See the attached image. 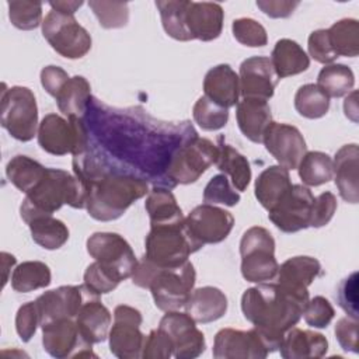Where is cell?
I'll use <instances>...</instances> for the list:
<instances>
[{
    "label": "cell",
    "mask_w": 359,
    "mask_h": 359,
    "mask_svg": "<svg viewBox=\"0 0 359 359\" xmlns=\"http://www.w3.org/2000/svg\"><path fill=\"white\" fill-rule=\"evenodd\" d=\"M90 143L154 187L172 189L167 167L175 151L198 136L189 121L163 122L142 108H111L91 98L83 116Z\"/></svg>",
    "instance_id": "6da1fadb"
},
{
    "label": "cell",
    "mask_w": 359,
    "mask_h": 359,
    "mask_svg": "<svg viewBox=\"0 0 359 359\" xmlns=\"http://www.w3.org/2000/svg\"><path fill=\"white\" fill-rule=\"evenodd\" d=\"M73 171L86 187V209L98 222L119 219L135 201L149 194L144 178L112 161L90 139L87 149L73 156Z\"/></svg>",
    "instance_id": "7a4b0ae2"
},
{
    "label": "cell",
    "mask_w": 359,
    "mask_h": 359,
    "mask_svg": "<svg viewBox=\"0 0 359 359\" xmlns=\"http://www.w3.org/2000/svg\"><path fill=\"white\" fill-rule=\"evenodd\" d=\"M304 306L278 283H258L241 296V311L258 331L269 353L279 349L286 331L300 321Z\"/></svg>",
    "instance_id": "3957f363"
},
{
    "label": "cell",
    "mask_w": 359,
    "mask_h": 359,
    "mask_svg": "<svg viewBox=\"0 0 359 359\" xmlns=\"http://www.w3.org/2000/svg\"><path fill=\"white\" fill-rule=\"evenodd\" d=\"M87 191L84 184L70 172L48 168L41 182L28 194L20 206L21 219L28 223L39 215H53L63 205L84 209Z\"/></svg>",
    "instance_id": "277c9868"
},
{
    "label": "cell",
    "mask_w": 359,
    "mask_h": 359,
    "mask_svg": "<svg viewBox=\"0 0 359 359\" xmlns=\"http://www.w3.org/2000/svg\"><path fill=\"white\" fill-rule=\"evenodd\" d=\"M203 245L194 238L185 220L177 224L150 226L144 240V257L160 268L182 265Z\"/></svg>",
    "instance_id": "5b68a950"
},
{
    "label": "cell",
    "mask_w": 359,
    "mask_h": 359,
    "mask_svg": "<svg viewBox=\"0 0 359 359\" xmlns=\"http://www.w3.org/2000/svg\"><path fill=\"white\" fill-rule=\"evenodd\" d=\"M241 275L247 282L264 283L278 275L275 240L269 230L261 226L247 229L240 241Z\"/></svg>",
    "instance_id": "8992f818"
},
{
    "label": "cell",
    "mask_w": 359,
    "mask_h": 359,
    "mask_svg": "<svg viewBox=\"0 0 359 359\" xmlns=\"http://www.w3.org/2000/svg\"><path fill=\"white\" fill-rule=\"evenodd\" d=\"M0 123L17 140L29 142L38 133V107L28 87L3 84L0 98Z\"/></svg>",
    "instance_id": "52a82bcc"
},
{
    "label": "cell",
    "mask_w": 359,
    "mask_h": 359,
    "mask_svg": "<svg viewBox=\"0 0 359 359\" xmlns=\"http://www.w3.org/2000/svg\"><path fill=\"white\" fill-rule=\"evenodd\" d=\"M38 144L42 150L53 156L67 153L76 156L88 146V133L83 118H62L57 114H48L38 126Z\"/></svg>",
    "instance_id": "ba28073f"
},
{
    "label": "cell",
    "mask_w": 359,
    "mask_h": 359,
    "mask_svg": "<svg viewBox=\"0 0 359 359\" xmlns=\"http://www.w3.org/2000/svg\"><path fill=\"white\" fill-rule=\"evenodd\" d=\"M87 252L116 282L132 278L137 259L130 244L118 233L98 231L87 238Z\"/></svg>",
    "instance_id": "9c48e42d"
},
{
    "label": "cell",
    "mask_w": 359,
    "mask_h": 359,
    "mask_svg": "<svg viewBox=\"0 0 359 359\" xmlns=\"http://www.w3.org/2000/svg\"><path fill=\"white\" fill-rule=\"evenodd\" d=\"M196 280V272L192 262L172 268H157L149 287L154 304L161 311H174L185 306Z\"/></svg>",
    "instance_id": "30bf717a"
},
{
    "label": "cell",
    "mask_w": 359,
    "mask_h": 359,
    "mask_svg": "<svg viewBox=\"0 0 359 359\" xmlns=\"http://www.w3.org/2000/svg\"><path fill=\"white\" fill-rule=\"evenodd\" d=\"M42 35L56 53L67 59H80L91 49V36L74 15L50 10L42 21Z\"/></svg>",
    "instance_id": "8fae6325"
},
{
    "label": "cell",
    "mask_w": 359,
    "mask_h": 359,
    "mask_svg": "<svg viewBox=\"0 0 359 359\" xmlns=\"http://www.w3.org/2000/svg\"><path fill=\"white\" fill-rule=\"evenodd\" d=\"M217 146L209 139L195 136L181 146L167 167V180L171 187L178 184H192L216 163Z\"/></svg>",
    "instance_id": "7c38bea8"
},
{
    "label": "cell",
    "mask_w": 359,
    "mask_h": 359,
    "mask_svg": "<svg viewBox=\"0 0 359 359\" xmlns=\"http://www.w3.org/2000/svg\"><path fill=\"white\" fill-rule=\"evenodd\" d=\"M142 313L130 306L119 304L114 310V324L109 330V351L119 359L142 358L144 334L140 331Z\"/></svg>",
    "instance_id": "4fadbf2b"
},
{
    "label": "cell",
    "mask_w": 359,
    "mask_h": 359,
    "mask_svg": "<svg viewBox=\"0 0 359 359\" xmlns=\"http://www.w3.org/2000/svg\"><path fill=\"white\" fill-rule=\"evenodd\" d=\"M41 328L43 349L52 358H97L91 348L93 344L81 335L76 318L56 320Z\"/></svg>",
    "instance_id": "5bb4252c"
},
{
    "label": "cell",
    "mask_w": 359,
    "mask_h": 359,
    "mask_svg": "<svg viewBox=\"0 0 359 359\" xmlns=\"http://www.w3.org/2000/svg\"><path fill=\"white\" fill-rule=\"evenodd\" d=\"M314 196L310 188L292 184L282 201L269 210V220L283 233H296L310 227Z\"/></svg>",
    "instance_id": "9a60e30c"
},
{
    "label": "cell",
    "mask_w": 359,
    "mask_h": 359,
    "mask_svg": "<svg viewBox=\"0 0 359 359\" xmlns=\"http://www.w3.org/2000/svg\"><path fill=\"white\" fill-rule=\"evenodd\" d=\"M158 328L170 337L172 355L177 359H194L205 352V335L196 328V321L189 314L178 310L165 311Z\"/></svg>",
    "instance_id": "2e32d148"
},
{
    "label": "cell",
    "mask_w": 359,
    "mask_h": 359,
    "mask_svg": "<svg viewBox=\"0 0 359 359\" xmlns=\"http://www.w3.org/2000/svg\"><path fill=\"white\" fill-rule=\"evenodd\" d=\"M97 296L83 285H65L48 290L35 300L39 311V325L43 327L62 318H76L83 303Z\"/></svg>",
    "instance_id": "e0dca14e"
},
{
    "label": "cell",
    "mask_w": 359,
    "mask_h": 359,
    "mask_svg": "<svg viewBox=\"0 0 359 359\" xmlns=\"http://www.w3.org/2000/svg\"><path fill=\"white\" fill-rule=\"evenodd\" d=\"M185 224L202 245L217 244L226 240L233 230L234 217L219 206L202 203L189 212L185 217Z\"/></svg>",
    "instance_id": "ac0fdd59"
},
{
    "label": "cell",
    "mask_w": 359,
    "mask_h": 359,
    "mask_svg": "<svg viewBox=\"0 0 359 359\" xmlns=\"http://www.w3.org/2000/svg\"><path fill=\"white\" fill-rule=\"evenodd\" d=\"M262 143L279 165L286 170H297L307 153V146L300 130L287 123L273 122L268 126Z\"/></svg>",
    "instance_id": "d6986e66"
},
{
    "label": "cell",
    "mask_w": 359,
    "mask_h": 359,
    "mask_svg": "<svg viewBox=\"0 0 359 359\" xmlns=\"http://www.w3.org/2000/svg\"><path fill=\"white\" fill-rule=\"evenodd\" d=\"M268 353L264 339L254 327L248 331L222 328L215 335V359H265Z\"/></svg>",
    "instance_id": "ffe728a7"
},
{
    "label": "cell",
    "mask_w": 359,
    "mask_h": 359,
    "mask_svg": "<svg viewBox=\"0 0 359 359\" xmlns=\"http://www.w3.org/2000/svg\"><path fill=\"white\" fill-rule=\"evenodd\" d=\"M240 94L243 98L268 101L273 97L278 77L271 59L266 56H251L240 65Z\"/></svg>",
    "instance_id": "44dd1931"
},
{
    "label": "cell",
    "mask_w": 359,
    "mask_h": 359,
    "mask_svg": "<svg viewBox=\"0 0 359 359\" xmlns=\"http://www.w3.org/2000/svg\"><path fill=\"white\" fill-rule=\"evenodd\" d=\"M321 275V264L314 257L299 255L286 259L278 269V285L302 303L309 302L307 287Z\"/></svg>",
    "instance_id": "7402d4cb"
},
{
    "label": "cell",
    "mask_w": 359,
    "mask_h": 359,
    "mask_svg": "<svg viewBox=\"0 0 359 359\" xmlns=\"http://www.w3.org/2000/svg\"><path fill=\"white\" fill-rule=\"evenodd\" d=\"M223 18L224 11L219 3L189 1L185 14V25L192 39L209 42L220 36Z\"/></svg>",
    "instance_id": "603a6c76"
},
{
    "label": "cell",
    "mask_w": 359,
    "mask_h": 359,
    "mask_svg": "<svg viewBox=\"0 0 359 359\" xmlns=\"http://www.w3.org/2000/svg\"><path fill=\"white\" fill-rule=\"evenodd\" d=\"M205 95L213 102L231 108L237 105L240 97V80L238 74L230 67V65H217L208 70L203 79Z\"/></svg>",
    "instance_id": "cb8c5ba5"
},
{
    "label": "cell",
    "mask_w": 359,
    "mask_h": 359,
    "mask_svg": "<svg viewBox=\"0 0 359 359\" xmlns=\"http://www.w3.org/2000/svg\"><path fill=\"white\" fill-rule=\"evenodd\" d=\"M358 160L359 147L356 143L344 144L337 153L334 161V178L339 195L349 203H358L359 201V184H358Z\"/></svg>",
    "instance_id": "d4e9b609"
},
{
    "label": "cell",
    "mask_w": 359,
    "mask_h": 359,
    "mask_svg": "<svg viewBox=\"0 0 359 359\" xmlns=\"http://www.w3.org/2000/svg\"><path fill=\"white\" fill-rule=\"evenodd\" d=\"M283 359H317L327 353V338L316 331L292 327L283 335L279 346Z\"/></svg>",
    "instance_id": "484cf974"
},
{
    "label": "cell",
    "mask_w": 359,
    "mask_h": 359,
    "mask_svg": "<svg viewBox=\"0 0 359 359\" xmlns=\"http://www.w3.org/2000/svg\"><path fill=\"white\" fill-rule=\"evenodd\" d=\"M236 118L241 133L252 143H262L264 135L272 123L269 104L257 98H243L238 101Z\"/></svg>",
    "instance_id": "4316f807"
},
{
    "label": "cell",
    "mask_w": 359,
    "mask_h": 359,
    "mask_svg": "<svg viewBox=\"0 0 359 359\" xmlns=\"http://www.w3.org/2000/svg\"><path fill=\"white\" fill-rule=\"evenodd\" d=\"M226 294L215 286H202L192 290L185 303V313L196 323L208 324L222 318L227 311Z\"/></svg>",
    "instance_id": "83f0119b"
},
{
    "label": "cell",
    "mask_w": 359,
    "mask_h": 359,
    "mask_svg": "<svg viewBox=\"0 0 359 359\" xmlns=\"http://www.w3.org/2000/svg\"><path fill=\"white\" fill-rule=\"evenodd\" d=\"M98 297L100 296L88 297L83 303L76 317V323L81 335L90 344L104 342L108 338L111 330V313Z\"/></svg>",
    "instance_id": "f1b7e54d"
},
{
    "label": "cell",
    "mask_w": 359,
    "mask_h": 359,
    "mask_svg": "<svg viewBox=\"0 0 359 359\" xmlns=\"http://www.w3.org/2000/svg\"><path fill=\"white\" fill-rule=\"evenodd\" d=\"M289 170L282 165H269L255 180V198L268 212L273 209L290 189Z\"/></svg>",
    "instance_id": "f546056e"
},
{
    "label": "cell",
    "mask_w": 359,
    "mask_h": 359,
    "mask_svg": "<svg viewBox=\"0 0 359 359\" xmlns=\"http://www.w3.org/2000/svg\"><path fill=\"white\" fill-rule=\"evenodd\" d=\"M271 63L276 77L285 79L306 72L310 66V57L296 41L282 38L272 49Z\"/></svg>",
    "instance_id": "4dcf8cb0"
},
{
    "label": "cell",
    "mask_w": 359,
    "mask_h": 359,
    "mask_svg": "<svg viewBox=\"0 0 359 359\" xmlns=\"http://www.w3.org/2000/svg\"><path fill=\"white\" fill-rule=\"evenodd\" d=\"M144 208L150 219V226L177 224L185 220L174 194L168 188L154 187L149 191Z\"/></svg>",
    "instance_id": "1f68e13d"
},
{
    "label": "cell",
    "mask_w": 359,
    "mask_h": 359,
    "mask_svg": "<svg viewBox=\"0 0 359 359\" xmlns=\"http://www.w3.org/2000/svg\"><path fill=\"white\" fill-rule=\"evenodd\" d=\"M91 98L90 83L83 76L70 77L55 97L59 111L67 118H83Z\"/></svg>",
    "instance_id": "d6a6232c"
},
{
    "label": "cell",
    "mask_w": 359,
    "mask_h": 359,
    "mask_svg": "<svg viewBox=\"0 0 359 359\" xmlns=\"http://www.w3.org/2000/svg\"><path fill=\"white\" fill-rule=\"evenodd\" d=\"M32 240L45 250H59L69 240L67 226L52 215H39L28 223Z\"/></svg>",
    "instance_id": "836d02e7"
},
{
    "label": "cell",
    "mask_w": 359,
    "mask_h": 359,
    "mask_svg": "<svg viewBox=\"0 0 359 359\" xmlns=\"http://www.w3.org/2000/svg\"><path fill=\"white\" fill-rule=\"evenodd\" d=\"M217 149L219 154L215 163L217 170L224 175H230L231 184L237 191H245L251 181V167L247 157L226 143L217 144Z\"/></svg>",
    "instance_id": "e575fe53"
},
{
    "label": "cell",
    "mask_w": 359,
    "mask_h": 359,
    "mask_svg": "<svg viewBox=\"0 0 359 359\" xmlns=\"http://www.w3.org/2000/svg\"><path fill=\"white\" fill-rule=\"evenodd\" d=\"M46 167L28 156H14L6 165L8 181L21 192H31L45 177Z\"/></svg>",
    "instance_id": "d590c367"
},
{
    "label": "cell",
    "mask_w": 359,
    "mask_h": 359,
    "mask_svg": "<svg viewBox=\"0 0 359 359\" xmlns=\"http://www.w3.org/2000/svg\"><path fill=\"white\" fill-rule=\"evenodd\" d=\"M50 269L41 261H24L11 275V287L18 293H28L50 285Z\"/></svg>",
    "instance_id": "8d00e7d4"
},
{
    "label": "cell",
    "mask_w": 359,
    "mask_h": 359,
    "mask_svg": "<svg viewBox=\"0 0 359 359\" xmlns=\"http://www.w3.org/2000/svg\"><path fill=\"white\" fill-rule=\"evenodd\" d=\"M188 0H158L156 7L160 11L161 24L165 34L177 41H191V35L185 25V14L188 10Z\"/></svg>",
    "instance_id": "74e56055"
},
{
    "label": "cell",
    "mask_w": 359,
    "mask_h": 359,
    "mask_svg": "<svg viewBox=\"0 0 359 359\" xmlns=\"http://www.w3.org/2000/svg\"><path fill=\"white\" fill-rule=\"evenodd\" d=\"M317 86L328 97L339 98L353 90L355 76L351 67L341 63H331L320 70Z\"/></svg>",
    "instance_id": "f35d334b"
},
{
    "label": "cell",
    "mask_w": 359,
    "mask_h": 359,
    "mask_svg": "<svg viewBox=\"0 0 359 359\" xmlns=\"http://www.w3.org/2000/svg\"><path fill=\"white\" fill-rule=\"evenodd\" d=\"M299 177L304 185L318 187L334 178V161L323 151H307L299 167Z\"/></svg>",
    "instance_id": "ab89813d"
},
{
    "label": "cell",
    "mask_w": 359,
    "mask_h": 359,
    "mask_svg": "<svg viewBox=\"0 0 359 359\" xmlns=\"http://www.w3.org/2000/svg\"><path fill=\"white\" fill-rule=\"evenodd\" d=\"M330 42L337 56L355 57L359 53V22L355 18H342L328 29Z\"/></svg>",
    "instance_id": "60d3db41"
},
{
    "label": "cell",
    "mask_w": 359,
    "mask_h": 359,
    "mask_svg": "<svg viewBox=\"0 0 359 359\" xmlns=\"http://www.w3.org/2000/svg\"><path fill=\"white\" fill-rule=\"evenodd\" d=\"M294 108L307 119H318L328 112L330 97L317 84H303L294 94Z\"/></svg>",
    "instance_id": "b9f144b4"
},
{
    "label": "cell",
    "mask_w": 359,
    "mask_h": 359,
    "mask_svg": "<svg viewBox=\"0 0 359 359\" xmlns=\"http://www.w3.org/2000/svg\"><path fill=\"white\" fill-rule=\"evenodd\" d=\"M192 116L203 130H219L227 125L229 109L202 95L194 104Z\"/></svg>",
    "instance_id": "7bdbcfd3"
},
{
    "label": "cell",
    "mask_w": 359,
    "mask_h": 359,
    "mask_svg": "<svg viewBox=\"0 0 359 359\" xmlns=\"http://www.w3.org/2000/svg\"><path fill=\"white\" fill-rule=\"evenodd\" d=\"M11 24L22 31H31L42 25V3L32 0L7 1Z\"/></svg>",
    "instance_id": "ee69618b"
},
{
    "label": "cell",
    "mask_w": 359,
    "mask_h": 359,
    "mask_svg": "<svg viewBox=\"0 0 359 359\" xmlns=\"http://www.w3.org/2000/svg\"><path fill=\"white\" fill-rule=\"evenodd\" d=\"M88 7L93 10L94 15L102 28H122L129 21V7L128 3L118 1H88Z\"/></svg>",
    "instance_id": "f6af8a7d"
},
{
    "label": "cell",
    "mask_w": 359,
    "mask_h": 359,
    "mask_svg": "<svg viewBox=\"0 0 359 359\" xmlns=\"http://www.w3.org/2000/svg\"><path fill=\"white\" fill-rule=\"evenodd\" d=\"M203 202L210 205L234 206L240 202V194L230 185L224 174H217L210 178L203 189Z\"/></svg>",
    "instance_id": "bcb514c9"
},
{
    "label": "cell",
    "mask_w": 359,
    "mask_h": 359,
    "mask_svg": "<svg viewBox=\"0 0 359 359\" xmlns=\"http://www.w3.org/2000/svg\"><path fill=\"white\" fill-rule=\"evenodd\" d=\"M233 36L245 46L250 48H261L268 43L266 29L255 20L243 17L237 18L231 24Z\"/></svg>",
    "instance_id": "7dc6e473"
},
{
    "label": "cell",
    "mask_w": 359,
    "mask_h": 359,
    "mask_svg": "<svg viewBox=\"0 0 359 359\" xmlns=\"http://www.w3.org/2000/svg\"><path fill=\"white\" fill-rule=\"evenodd\" d=\"M304 321L314 328H325L330 325L335 316V310L328 299L323 296H314L309 299L303 309Z\"/></svg>",
    "instance_id": "c3c4849f"
},
{
    "label": "cell",
    "mask_w": 359,
    "mask_h": 359,
    "mask_svg": "<svg viewBox=\"0 0 359 359\" xmlns=\"http://www.w3.org/2000/svg\"><path fill=\"white\" fill-rule=\"evenodd\" d=\"M39 325V311L35 302L22 304L15 314V331L22 342H28Z\"/></svg>",
    "instance_id": "681fc988"
},
{
    "label": "cell",
    "mask_w": 359,
    "mask_h": 359,
    "mask_svg": "<svg viewBox=\"0 0 359 359\" xmlns=\"http://www.w3.org/2000/svg\"><path fill=\"white\" fill-rule=\"evenodd\" d=\"M309 55L318 63L331 65L338 56L332 49L327 29H316L310 34L307 41Z\"/></svg>",
    "instance_id": "f907efd6"
},
{
    "label": "cell",
    "mask_w": 359,
    "mask_h": 359,
    "mask_svg": "<svg viewBox=\"0 0 359 359\" xmlns=\"http://www.w3.org/2000/svg\"><path fill=\"white\" fill-rule=\"evenodd\" d=\"M84 286L97 296L112 292L119 282H116L111 275H108L95 261L90 264L84 272Z\"/></svg>",
    "instance_id": "816d5d0a"
},
{
    "label": "cell",
    "mask_w": 359,
    "mask_h": 359,
    "mask_svg": "<svg viewBox=\"0 0 359 359\" xmlns=\"http://www.w3.org/2000/svg\"><path fill=\"white\" fill-rule=\"evenodd\" d=\"M337 299L348 317L358 320V272H352L338 286Z\"/></svg>",
    "instance_id": "f5cc1de1"
},
{
    "label": "cell",
    "mask_w": 359,
    "mask_h": 359,
    "mask_svg": "<svg viewBox=\"0 0 359 359\" xmlns=\"http://www.w3.org/2000/svg\"><path fill=\"white\" fill-rule=\"evenodd\" d=\"M172 355V342L160 328L153 330L144 339L143 359H168Z\"/></svg>",
    "instance_id": "db71d44e"
},
{
    "label": "cell",
    "mask_w": 359,
    "mask_h": 359,
    "mask_svg": "<svg viewBox=\"0 0 359 359\" xmlns=\"http://www.w3.org/2000/svg\"><path fill=\"white\" fill-rule=\"evenodd\" d=\"M337 210V198L332 192H323L314 198L310 217V227H323L331 222Z\"/></svg>",
    "instance_id": "11a10c76"
},
{
    "label": "cell",
    "mask_w": 359,
    "mask_h": 359,
    "mask_svg": "<svg viewBox=\"0 0 359 359\" xmlns=\"http://www.w3.org/2000/svg\"><path fill=\"white\" fill-rule=\"evenodd\" d=\"M335 337L341 348L346 352L358 353V320L351 317H342L335 324Z\"/></svg>",
    "instance_id": "9f6ffc18"
},
{
    "label": "cell",
    "mask_w": 359,
    "mask_h": 359,
    "mask_svg": "<svg viewBox=\"0 0 359 359\" xmlns=\"http://www.w3.org/2000/svg\"><path fill=\"white\" fill-rule=\"evenodd\" d=\"M69 79L70 76L59 66L49 65L41 70V84L45 88V91L53 98Z\"/></svg>",
    "instance_id": "6f0895ef"
},
{
    "label": "cell",
    "mask_w": 359,
    "mask_h": 359,
    "mask_svg": "<svg viewBox=\"0 0 359 359\" xmlns=\"http://www.w3.org/2000/svg\"><path fill=\"white\" fill-rule=\"evenodd\" d=\"M299 1L290 0H258L257 7L271 18H287L293 14Z\"/></svg>",
    "instance_id": "680465c9"
},
{
    "label": "cell",
    "mask_w": 359,
    "mask_h": 359,
    "mask_svg": "<svg viewBox=\"0 0 359 359\" xmlns=\"http://www.w3.org/2000/svg\"><path fill=\"white\" fill-rule=\"evenodd\" d=\"M49 6L52 7V10H56L59 13L74 15V13L83 6V1H50Z\"/></svg>",
    "instance_id": "91938a15"
},
{
    "label": "cell",
    "mask_w": 359,
    "mask_h": 359,
    "mask_svg": "<svg viewBox=\"0 0 359 359\" xmlns=\"http://www.w3.org/2000/svg\"><path fill=\"white\" fill-rule=\"evenodd\" d=\"M356 97H358V91L352 90L348 97L345 98V102H344V111H345V115L352 119L353 122L358 121V102H356Z\"/></svg>",
    "instance_id": "94428289"
},
{
    "label": "cell",
    "mask_w": 359,
    "mask_h": 359,
    "mask_svg": "<svg viewBox=\"0 0 359 359\" xmlns=\"http://www.w3.org/2000/svg\"><path fill=\"white\" fill-rule=\"evenodd\" d=\"M1 264H3V269H4V273H3V286H6L7 283V273L10 271V268H13L15 265V257L8 254V252H1Z\"/></svg>",
    "instance_id": "6125c7cd"
}]
</instances>
